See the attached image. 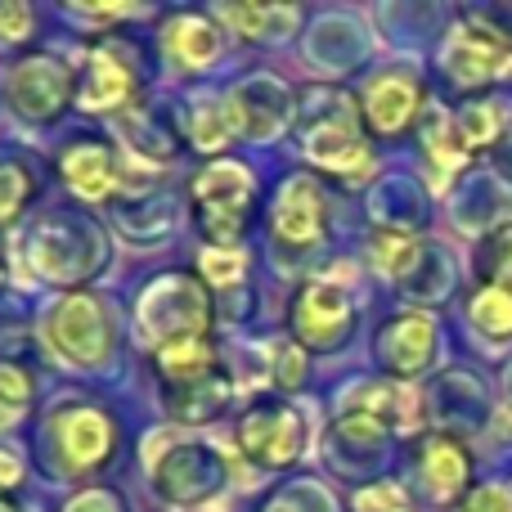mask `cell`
<instances>
[{
	"label": "cell",
	"instance_id": "1",
	"mask_svg": "<svg viewBox=\"0 0 512 512\" xmlns=\"http://www.w3.org/2000/svg\"><path fill=\"white\" fill-rule=\"evenodd\" d=\"M207 333V292L198 288L189 274H167L140 297V337L153 346H171L185 337Z\"/></svg>",
	"mask_w": 512,
	"mask_h": 512
},
{
	"label": "cell",
	"instance_id": "2",
	"mask_svg": "<svg viewBox=\"0 0 512 512\" xmlns=\"http://www.w3.org/2000/svg\"><path fill=\"white\" fill-rule=\"evenodd\" d=\"M45 337H50V346L63 360L81 364V369L104 364L108 351H113V324H108L99 297H90V292H68V297L50 310Z\"/></svg>",
	"mask_w": 512,
	"mask_h": 512
},
{
	"label": "cell",
	"instance_id": "3",
	"mask_svg": "<svg viewBox=\"0 0 512 512\" xmlns=\"http://www.w3.org/2000/svg\"><path fill=\"white\" fill-rule=\"evenodd\" d=\"M441 68L454 86H490V81L508 77L512 72V41L495 27H481V23H468L450 36L441 54Z\"/></svg>",
	"mask_w": 512,
	"mask_h": 512
},
{
	"label": "cell",
	"instance_id": "4",
	"mask_svg": "<svg viewBox=\"0 0 512 512\" xmlns=\"http://www.w3.org/2000/svg\"><path fill=\"white\" fill-rule=\"evenodd\" d=\"M239 445L256 468H292L306 450V427H301L292 405H256L239 423Z\"/></svg>",
	"mask_w": 512,
	"mask_h": 512
},
{
	"label": "cell",
	"instance_id": "5",
	"mask_svg": "<svg viewBox=\"0 0 512 512\" xmlns=\"http://www.w3.org/2000/svg\"><path fill=\"white\" fill-rule=\"evenodd\" d=\"M252 203V176L239 162H216L194 180V212L207 234L234 239L243 230V212Z\"/></svg>",
	"mask_w": 512,
	"mask_h": 512
},
{
	"label": "cell",
	"instance_id": "6",
	"mask_svg": "<svg viewBox=\"0 0 512 512\" xmlns=\"http://www.w3.org/2000/svg\"><path fill=\"white\" fill-rule=\"evenodd\" d=\"M292 328H297V337L306 346L333 351V346L346 337V328H351V292H346L342 283H328V279L306 283L297 306H292Z\"/></svg>",
	"mask_w": 512,
	"mask_h": 512
},
{
	"label": "cell",
	"instance_id": "7",
	"mask_svg": "<svg viewBox=\"0 0 512 512\" xmlns=\"http://www.w3.org/2000/svg\"><path fill=\"white\" fill-rule=\"evenodd\" d=\"M68 95H72V77H68V68L54 59H27L9 72V104H14V113L27 117V122H50V117H59Z\"/></svg>",
	"mask_w": 512,
	"mask_h": 512
},
{
	"label": "cell",
	"instance_id": "8",
	"mask_svg": "<svg viewBox=\"0 0 512 512\" xmlns=\"http://www.w3.org/2000/svg\"><path fill=\"white\" fill-rule=\"evenodd\" d=\"M153 486L171 504H203L221 486V459L207 445H180L153 468Z\"/></svg>",
	"mask_w": 512,
	"mask_h": 512
},
{
	"label": "cell",
	"instance_id": "9",
	"mask_svg": "<svg viewBox=\"0 0 512 512\" xmlns=\"http://www.w3.org/2000/svg\"><path fill=\"white\" fill-rule=\"evenodd\" d=\"M54 432H59L63 463H68L72 472H90L95 463H104L108 454H113V441H117L113 418L99 414V409H90V405L68 409Z\"/></svg>",
	"mask_w": 512,
	"mask_h": 512
},
{
	"label": "cell",
	"instance_id": "10",
	"mask_svg": "<svg viewBox=\"0 0 512 512\" xmlns=\"http://www.w3.org/2000/svg\"><path fill=\"white\" fill-rule=\"evenodd\" d=\"M274 234L288 248H310L324 234V198H319L315 180L297 176L283 185L279 203H274Z\"/></svg>",
	"mask_w": 512,
	"mask_h": 512
},
{
	"label": "cell",
	"instance_id": "11",
	"mask_svg": "<svg viewBox=\"0 0 512 512\" xmlns=\"http://www.w3.org/2000/svg\"><path fill=\"white\" fill-rule=\"evenodd\" d=\"M131 90H135V77L122 54L108 50V45L90 50L86 68H81V86H77V104L86 108V113H108V108L126 104Z\"/></svg>",
	"mask_w": 512,
	"mask_h": 512
},
{
	"label": "cell",
	"instance_id": "12",
	"mask_svg": "<svg viewBox=\"0 0 512 512\" xmlns=\"http://www.w3.org/2000/svg\"><path fill=\"white\" fill-rule=\"evenodd\" d=\"M306 153L319 162V167H328V171L364 167V140H360V126H355L351 108H333L324 122L310 126Z\"/></svg>",
	"mask_w": 512,
	"mask_h": 512
},
{
	"label": "cell",
	"instance_id": "13",
	"mask_svg": "<svg viewBox=\"0 0 512 512\" xmlns=\"http://www.w3.org/2000/svg\"><path fill=\"white\" fill-rule=\"evenodd\" d=\"M432 346H436L432 315H400V319H391V328L382 333V360H387L391 373L409 378V373L427 369Z\"/></svg>",
	"mask_w": 512,
	"mask_h": 512
},
{
	"label": "cell",
	"instance_id": "14",
	"mask_svg": "<svg viewBox=\"0 0 512 512\" xmlns=\"http://www.w3.org/2000/svg\"><path fill=\"white\" fill-rule=\"evenodd\" d=\"M418 108V86L409 77H378L364 90V117L378 135H396L400 126L414 117Z\"/></svg>",
	"mask_w": 512,
	"mask_h": 512
},
{
	"label": "cell",
	"instance_id": "15",
	"mask_svg": "<svg viewBox=\"0 0 512 512\" xmlns=\"http://www.w3.org/2000/svg\"><path fill=\"white\" fill-rule=\"evenodd\" d=\"M418 463H423V481L432 495L441 499H454L463 486H468V450H463L454 436H432V441L423 445V454H418Z\"/></svg>",
	"mask_w": 512,
	"mask_h": 512
},
{
	"label": "cell",
	"instance_id": "16",
	"mask_svg": "<svg viewBox=\"0 0 512 512\" xmlns=\"http://www.w3.org/2000/svg\"><path fill=\"white\" fill-rule=\"evenodd\" d=\"M346 409H351V418H364V423H373L378 432H387V427L409 432V427L418 423L414 391H400V387H364V391H355V400Z\"/></svg>",
	"mask_w": 512,
	"mask_h": 512
},
{
	"label": "cell",
	"instance_id": "17",
	"mask_svg": "<svg viewBox=\"0 0 512 512\" xmlns=\"http://www.w3.org/2000/svg\"><path fill=\"white\" fill-rule=\"evenodd\" d=\"M63 180L77 189L81 198H108L117 185V167L108 158V149L99 144H77L63 153Z\"/></svg>",
	"mask_w": 512,
	"mask_h": 512
},
{
	"label": "cell",
	"instance_id": "18",
	"mask_svg": "<svg viewBox=\"0 0 512 512\" xmlns=\"http://www.w3.org/2000/svg\"><path fill=\"white\" fill-rule=\"evenodd\" d=\"M32 265L45 274V279H77L90 261L77 256V239L63 221H50L32 234Z\"/></svg>",
	"mask_w": 512,
	"mask_h": 512
},
{
	"label": "cell",
	"instance_id": "19",
	"mask_svg": "<svg viewBox=\"0 0 512 512\" xmlns=\"http://www.w3.org/2000/svg\"><path fill=\"white\" fill-rule=\"evenodd\" d=\"M167 50L176 54V63H185V68H207V63L221 54V36H216V27L207 23V18L180 14L167 23Z\"/></svg>",
	"mask_w": 512,
	"mask_h": 512
},
{
	"label": "cell",
	"instance_id": "20",
	"mask_svg": "<svg viewBox=\"0 0 512 512\" xmlns=\"http://www.w3.org/2000/svg\"><path fill=\"white\" fill-rule=\"evenodd\" d=\"M225 400H230V378L221 369L185 387H171V409L180 414V423H207L225 409Z\"/></svg>",
	"mask_w": 512,
	"mask_h": 512
},
{
	"label": "cell",
	"instance_id": "21",
	"mask_svg": "<svg viewBox=\"0 0 512 512\" xmlns=\"http://www.w3.org/2000/svg\"><path fill=\"white\" fill-rule=\"evenodd\" d=\"M158 373L167 378V387H185L198 382L207 373H216V355L207 346V337H185V342H171L158 351Z\"/></svg>",
	"mask_w": 512,
	"mask_h": 512
},
{
	"label": "cell",
	"instance_id": "22",
	"mask_svg": "<svg viewBox=\"0 0 512 512\" xmlns=\"http://www.w3.org/2000/svg\"><path fill=\"white\" fill-rule=\"evenodd\" d=\"M225 18H230L248 41H279V36H288L292 23H297V14L283 5H230Z\"/></svg>",
	"mask_w": 512,
	"mask_h": 512
},
{
	"label": "cell",
	"instance_id": "23",
	"mask_svg": "<svg viewBox=\"0 0 512 512\" xmlns=\"http://www.w3.org/2000/svg\"><path fill=\"white\" fill-rule=\"evenodd\" d=\"M477 270L490 288L499 292H512V221L495 225V230L481 239L477 248Z\"/></svg>",
	"mask_w": 512,
	"mask_h": 512
},
{
	"label": "cell",
	"instance_id": "24",
	"mask_svg": "<svg viewBox=\"0 0 512 512\" xmlns=\"http://www.w3.org/2000/svg\"><path fill=\"white\" fill-rule=\"evenodd\" d=\"M189 135H194L198 149H225L234 135V113L225 104H216V99H203L194 108V117H189Z\"/></svg>",
	"mask_w": 512,
	"mask_h": 512
},
{
	"label": "cell",
	"instance_id": "25",
	"mask_svg": "<svg viewBox=\"0 0 512 512\" xmlns=\"http://www.w3.org/2000/svg\"><path fill=\"white\" fill-rule=\"evenodd\" d=\"M472 324L486 337H495V342L512 337V292H499V288L477 292V301H472Z\"/></svg>",
	"mask_w": 512,
	"mask_h": 512
},
{
	"label": "cell",
	"instance_id": "26",
	"mask_svg": "<svg viewBox=\"0 0 512 512\" xmlns=\"http://www.w3.org/2000/svg\"><path fill=\"white\" fill-rule=\"evenodd\" d=\"M454 131H459V149H481V144H490L499 135V113L495 104H472L459 113V122H454Z\"/></svg>",
	"mask_w": 512,
	"mask_h": 512
},
{
	"label": "cell",
	"instance_id": "27",
	"mask_svg": "<svg viewBox=\"0 0 512 512\" xmlns=\"http://www.w3.org/2000/svg\"><path fill=\"white\" fill-rule=\"evenodd\" d=\"M27 400H32V382H27V373L14 369V364H0V432L23 418Z\"/></svg>",
	"mask_w": 512,
	"mask_h": 512
},
{
	"label": "cell",
	"instance_id": "28",
	"mask_svg": "<svg viewBox=\"0 0 512 512\" xmlns=\"http://www.w3.org/2000/svg\"><path fill=\"white\" fill-rule=\"evenodd\" d=\"M32 198V176H27L18 162H5L0 167V225H9Z\"/></svg>",
	"mask_w": 512,
	"mask_h": 512
},
{
	"label": "cell",
	"instance_id": "29",
	"mask_svg": "<svg viewBox=\"0 0 512 512\" xmlns=\"http://www.w3.org/2000/svg\"><path fill=\"white\" fill-rule=\"evenodd\" d=\"M243 270H248L243 252H234V248H207L203 252V274L212 288H234V283L243 279Z\"/></svg>",
	"mask_w": 512,
	"mask_h": 512
},
{
	"label": "cell",
	"instance_id": "30",
	"mask_svg": "<svg viewBox=\"0 0 512 512\" xmlns=\"http://www.w3.org/2000/svg\"><path fill=\"white\" fill-rule=\"evenodd\" d=\"M378 261H382V270L387 274H405L409 265L418 261V248L409 239H391L387 234V239H378Z\"/></svg>",
	"mask_w": 512,
	"mask_h": 512
},
{
	"label": "cell",
	"instance_id": "31",
	"mask_svg": "<svg viewBox=\"0 0 512 512\" xmlns=\"http://www.w3.org/2000/svg\"><path fill=\"white\" fill-rule=\"evenodd\" d=\"M32 32V9L18 0H0V41H27Z\"/></svg>",
	"mask_w": 512,
	"mask_h": 512
},
{
	"label": "cell",
	"instance_id": "32",
	"mask_svg": "<svg viewBox=\"0 0 512 512\" xmlns=\"http://www.w3.org/2000/svg\"><path fill=\"white\" fill-rule=\"evenodd\" d=\"M355 512H405V495L400 486H373L355 499Z\"/></svg>",
	"mask_w": 512,
	"mask_h": 512
},
{
	"label": "cell",
	"instance_id": "33",
	"mask_svg": "<svg viewBox=\"0 0 512 512\" xmlns=\"http://www.w3.org/2000/svg\"><path fill=\"white\" fill-rule=\"evenodd\" d=\"M463 512H512V490H504V486L472 490L468 504H463Z\"/></svg>",
	"mask_w": 512,
	"mask_h": 512
},
{
	"label": "cell",
	"instance_id": "34",
	"mask_svg": "<svg viewBox=\"0 0 512 512\" xmlns=\"http://www.w3.org/2000/svg\"><path fill=\"white\" fill-rule=\"evenodd\" d=\"M274 373H279L283 387H297L301 382V351L297 346H288V342L274 346Z\"/></svg>",
	"mask_w": 512,
	"mask_h": 512
},
{
	"label": "cell",
	"instance_id": "35",
	"mask_svg": "<svg viewBox=\"0 0 512 512\" xmlns=\"http://www.w3.org/2000/svg\"><path fill=\"white\" fill-rule=\"evenodd\" d=\"M68 512H122V504H117V495H108V490H90V495L72 499Z\"/></svg>",
	"mask_w": 512,
	"mask_h": 512
},
{
	"label": "cell",
	"instance_id": "36",
	"mask_svg": "<svg viewBox=\"0 0 512 512\" xmlns=\"http://www.w3.org/2000/svg\"><path fill=\"white\" fill-rule=\"evenodd\" d=\"M18 481H23V468H18V459H14V454L0 450V490L18 486Z\"/></svg>",
	"mask_w": 512,
	"mask_h": 512
},
{
	"label": "cell",
	"instance_id": "37",
	"mask_svg": "<svg viewBox=\"0 0 512 512\" xmlns=\"http://www.w3.org/2000/svg\"><path fill=\"white\" fill-rule=\"evenodd\" d=\"M265 512H297V504H292V499H274V504L265 508Z\"/></svg>",
	"mask_w": 512,
	"mask_h": 512
}]
</instances>
